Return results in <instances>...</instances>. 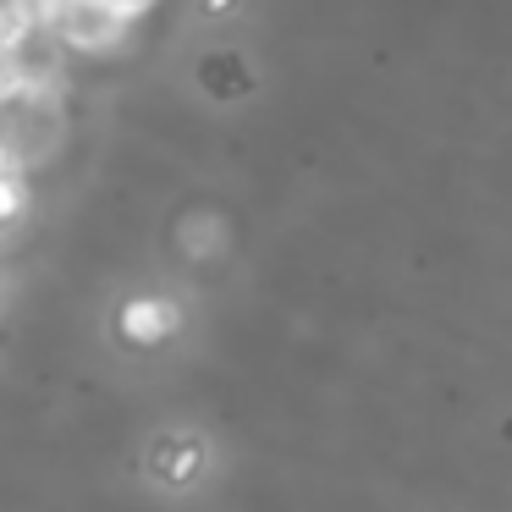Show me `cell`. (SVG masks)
Listing matches in <instances>:
<instances>
[{"label": "cell", "instance_id": "obj_3", "mask_svg": "<svg viewBox=\"0 0 512 512\" xmlns=\"http://www.w3.org/2000/svg\"><path fill=\"white\" fill-rule=\"evenodd\" d=\"M23 199H28V188H23V166H17V160L6 155V149H0V221L23 210Z\"/></svg>", "mask_w": 512, "mask_h": 512}, {"label": "cell", "instance_id": "obj_4", "mask_svg": "<svg viewBox=\"0 0 512 512\" xmlns=\"http://www.w3.org/2000/svg\"><path fill=\"white\" fill-rule=\"evenodd\" d=\"M116 12H127V17H138V12H149V6H155V0H111Z\"/></svg>", "mask_w": 512, "mask_h": 512}, {"label": "cell", "instance_id": "obj_1", "mask_svg": "<svg viewBox=\"0 0 512 512\" xmlns=\"http://www.w3.org/2000/svg\"><path fill=\"white\" fill-rule=\"evenodd\" d=\"M45 28L61 39V50H116L133 17L116 12L111 0H61Z\"/></svg>", "mask_w": 512, "mask_h": 512}, {"label": "cell", "instance_id": "obj_2", "mask_svg": "<svg viewBox=\"0 0 512 512\" xmlns=\"http://www.w3.org/2000/svg\"><path fill=\"white\" fill-rule=\"evenodd\" d=\"M122 331L133 336V342H160V336L177 331V309L171 303H127L122 309Z\"/></svg>", "mask_w": 512, "mask_h": 512}]
</instances>
